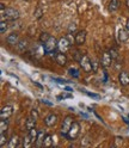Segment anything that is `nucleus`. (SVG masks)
Instances as JSON below:
<instances>
[{
    "mask_svg": "<svg viewBox=\"0 0 129 148\" xmlns=\"http://www.w3.org/2000/svg\"><path fill=\"white\" fill-rule=\"evenodd\" d=\"M31 117L32 118H35L36 121H37V118H38V112H37V110H31Z\"/></svg>",
    "mask_w": 129,
    "mask_h": 148,
    "instance_id": "31",
    "label": "nucleus"
},
{
    "mask_svg": "<svg viewBox=\"0 0 129 148\" xmlns=\"http://www.w3.org/2000/svg\"><path fill=\"white\" fill-rule=\"evenodd\" d=\"M6 141H7V137H6L5 133H1V136H0V145H1V147H4V146H5Z\"/></svg>",
    "mask_w": 129,
    "mask_h": 148,
    "instance_id": "29",
    "label": "nucleus"
},
{
    "mask_svg": "<svg viewBox=\"0 0 129 148\" xmlns=\"http://www.w3.org/2000/svg\"><path fill=\"white\" fill-rule=\"evenodd\" d=\"M51 146H53V136L45 135L44 141H43V147H51Z\"/></svg>",
    "mask_w": 129,
    "mask_h": 148,
    "instance_id": "20",
    "label": "nucleus"
},
{
    "mask_svg": "<svg viewBox=\"0 0 129 148\" xmlns=\"http://www.w3.org/2000/svg\"><path fill=\"white\" fill-rule=\"evenodd\" d=\"M79 63H80V67L82 68V71H85L86 73H90L92 71V61L90 60L87 55H82Z\"/></svg>",
    "mask_w": 129,
    "mask_h": 148,
    "instance_id": "4",
    "label": "nucleus"
},
{
    "mask_svg": "<svg viewBox=\"0 0 129 148\" xmlns=\"http://www.w3.org/2000/svg\"><path fill=\"white\" fill-rule=\"evenodd\" d=\"M109 53L111 54V56H113V59H114V60L118 58V51H117V49H115V48H111V49L109 50Z\"/></svg>",
    "mask_w": 129,
    "mask_h": 148,
    "instance_id": "28",
    "label": "nucleus"
},
{
    "mask_svg": "<svg viewBox=\"0 0 129 148\" xmlns=\"http://www.w3.org/2000/svg\"><path fill=\"white\" fill-rule=\"evenodd\" d=\"M44 137H45L44 133L42 130H40L38 132V136H37V140H36V142H35V146L36 147H42L43 146V141H44Z\"/></svg>",
    "mask_w": 129,
    "mask_h": 148,
    "instance_id": "17",
    "label": "nucleus"
},
{
    "mask_svg": "<svg viewBox=\"0 0 129 148\" xmlns=\"http://www.w3.org/2000/svg\"><path fill=\"white\" fill-rule=\"evenodd\" d=\"M126 29L129 31V18L127 19V22H126Z\"/></svg>",
    "mask_w": 129,
    "mask_h": 148,
    "instance_id": "35",
    "label": "nucleus"
},
{
    "mask_svg": "<svg viewBox=\"0 0 129 148\" xmlns=\"http://www.w3.org/2000/svg\"><path fill=\"white\" fill-rule=\"evenodd\" d=\"M10 148H16V147H18L19 146V137H18L17 135H13L12 137H11V140H10V142H8V145H7Z\"/></svg>",
    "mask_w": 129,
    "mask_h": 148,
    "instance_id": "15",
    "label": "nucleus"
},
{
    "mask_svg": "<svg viewBox=\"0 0 129 148\" xmlns=\"http://www.w3.org/2000/svg\"><path fill=\"white\" fill-rule=\"evenodd\" d=\"M75 30H77V25H75L74 23L71 24V25H69V27H68V32H69V34H72V32H74Z\"/></svg>",
    "mask_w": 129,
    "mask_h": 148,
    "instance_id": "30",
    "label": "nucleus"
},
{
    "mask_svg": "<svg viewBox=\"0 0 129 148\" xmlns=\"http://www.w3.org/2000/svg\"><path fill=\"white\" fill-rule=\"evenodd\" d=\"M85 93H86L87 96H90V97H93V98H99V96H98V95H93V93H90V92H86V91H85Z\"/></svg>",
    "mask_w": 129,
    "mask_h": 148,
    "instance_id": "33",
    "label": "nucleus"
},
{
    "mask_svg": "<svg viewBox=\"0 0 129 148\" xmlns=\"http://www.w3.org/2000/svg\"><path fill=\"white\" fill-rule=\"evenodd\" d=\"M42 45H43V50L45 51V54H50V53L55 51V49L58 48V41H56L55 37L51 36L50 38L47 42H45V43H43Z\"/></svg>",
    "mask_w": 129,
    "mask_h": 148,
    "instance_id": "2",
    "label": "nucleus"
},
{
    "mask_svg": "<svg viewBox=\"0 0 129 148\" xmlns=\"http://www.w3.org/2000/svg\"><path fill=\"white\" fill-rule=\"evenodd\" d=\"M73 121H74V119H73L72 116H67L66 118L63 119V122L61 124V129H60L61 136H63V137H67L68 136V132H69V129H71V127L73 124Z\"/></svg>",
    "mask_w": 129,
    "mask_h": 148,
    "instance_id": "1",
    "label": "nucleus"
},
{
    "mask_svg": "<svg viewBox=\"0 0 129 148\" xmlns=\"http://www.w3.org/2000/svg\"><path fill=\"white\" fill-rule=\"evenodd\" d=\"M113 56H111V54H110L109 51H105L103 53L102 55V59H100V64H102V67L103 68H108L111 66V63H113Z\"/></svg>",
    "mask_w": 129,
    "mask_h": 148,
    "instance_id": "7",
    "label": "nucleus"
},
{
    "mask_svg": "<svg viewBox=\"0 0 129 148\" xmlns=\"http://www.w3.org/2000/svg\"><path fill=\"white\" fill-rule=\"evenodd\" d=\"M55 80H56V81H59V84H66V80H61V79H55Z\"/></svg>",
    "mask_w": 129,
    "mask_h": 148,
    "instance_id": "34",
    "label": "nucleus"
},
{
    "mask_svg": "<svg viewBox=\"0 0 129 148\" xmlns=\"http://www.w3.org/2000/svg\"><path fill=\"white\" fill-rule=\"evenodd\" d=\"M118 81L119 84H121L122 86H128L129 85V73L128 72H119L118 74Z\"/></svg>",
    "mask_w": 129,
    "mask_h": 148,
    "instance_id": "10",
    "label": "nucleus"
},
{
    "mask_svg": "<svg viewBox=\"0 0 129 148\" xmlns=\"http://www.w3.org/2000/svg\"><path fill=\"white\" fill-rule=\"evenodd\" d=\"M32 143H34V141L31 140V137H30V135L27 134L24 138H23V148H30L31 146H32Z\"/></svg>",
    "mask_w": 129,
    "mask_h": 148,
    "instance_id": "18",
    "label": "nucleus"
},
{
    "mask_svg": "<svg viewBox=\"0 0 129 148\" xmlns=\"http://www.w3.org/2000/svg\"><path fill=\"white\" fill-rule=\"evenodd\" d=\"M79 133H80V124L78 122H73L71 129H69V132H68V136L67 138L69 141H74L75 138L79 136Z\"/></svg>",
    "mask_w": 129,
    "mask_h": 148,
    "instance_id": "3",
    "label": "nucleus"
},
{
    "mask_svg": "<svg viewBox=\"0 0 129 148\" xmlns=\"http://www.w3.org/2000/svg\"><path fill=\"white\" fill-rule=\"evenodd\" d=\"M35 125H36V119H35V118H32V117H29V118L26 119L25 127H26V129H27V130H31L32 128H35Z\"/></svg>",
    "mask_w": 129,
    "mask_h": 148,
    "instance_id": "19",
    "label": "nucleus"
},
{
    "mask_svg": "<svg viewBox=\"0 0 129 148\" xmlns=\"http://www.w3.org/2000/svg\"><path fill=\"white\" fill-rule=\"evenodd\" d=\"M6 42L7 44H10V45H16L18 42H19V36H18V34H11V35H8L6 37Z\"/></svg>",
    "mask_w": 129,
    "mask_h": 148,
    "instance_id": "13",
    "label": "nucleus"
},
{
    "mask_svg": "<svg viewBox=\"0 0 129 148\" xmlns=\"http://www.w3.org/2000/svg\"><path fill=\"white\" fill-rule=\"evenodd\" d=\"M118 40H119V42H127L129 40V31L127 29L118 30Z\"/></svg>",
    "mask_w": 129,
    "mask_h": 148,
    "instance_id": "14",
    "label": "nucleus"
},
{
    "mask_svg": "<svg viewBox=\"0 0 129 148\" xmlns=\"http://www.w3.org/2000/svg\"><path fill=\"white\" fill-rule=\"evenodd\" d=\"M55 61H56V63H59L60 66H66V63H67V58H66V55H64V53H59L55 55Z\"/></svg>",
    "mask_w": 129,
    "mask_h": 148,
    "instance_id": "12",
    "label": "nucleus"
},
{
    "mask_svg": "<svg viewBox=\"0 0 129 148\" xmlns=\"http://www.w3.org/2000/svg\"><path fill=\"white\" fill-rule=\"evenodd\" d=\"M50 35L49 34H47V32H42L41 34V36H40V41L42 42V43H45V42H47L49 38H50Z\"/></svg>",
    "mask_w": 129,
    "mask_h": 148,
    "instance_id": "26",
    "label": "nucleus"
},
{
    "mask_svg": "<svg viewBox=\"0 0 129 148\" xmlns=\"http://www.w3.org/2000/svg\"><path fill=\"white\" fill-rule=\"evenodd\" d=\"M86 41V31L85 30H81V31H78L77 35L74 36V42L77 45H82Z\"/></svg>",
    "mask_w": 129,
    "mask_h": 148,
    "instance_id": "9",
    "label": "nucleus"
},
{
    "mask_svg": "<svg viewBox=\"0 0 129 148\" xmlns=\"http://www.w3.org/2000/svg\"><path fill=\"white\" fill-rule=\"evenodd\" d=\"M17 47L21 51H25V49L27 48V41L26 40H22L17 43Z\"/></svg>",
    "mask_w": 129,
    "mask_h": 148,
    "instance_id": "21",
    "label": "nucleus"
},
{
    "mask_svg": "<svg viewBox=\"0 0 129 148\" xmlns=\"http://www.w3.org/2000/svg\"><path fill=\"white\" fill-rule=\"evenodd\" d=\"M71 48V43L68 41L67 37H61V38L58 41V49L61 53H67Z\"/></svg>",
    "mask_w": 129,
    "mask_h": 148,
    "instance_id": "5",
    "label": "nucleus"
},
{
    "mask_svg": "<svg viewBox=\"0 0 129 148\" xmlns=\"http://www.w3.org/2000/svg\"><path fill=\"white\" fill-rule=\"evenodd\" d=\"M118 7H119V0H111L109 4V11L115 12L118 10Z\"/></svg>",
    "mask_w": 129,
    "mask_h": 148,
    "instance_id": "16",
    "label": "nucleus"
},
{
    "mask_svg": "<svg viewBox=\"0 0 129 148\" xmlns=\"http://www.w3.org/2000/svg\"><path fill=\"white\" fill-rule=\"evenodd\" d=\"M42 16H43V10L41 7H37L36 8V11L34 12V17L36 18V19H41Z\"/></svg>",
    "mask_w": 129,
    "mask_h": 148,
    "instance_id": "25",
    "label": "nucleus"
},
{
    "mask_svg": "<svg viewBox=\"0 0 129 148\" xmlns=\"http://www.w3.org/2000/svg\"><path fill=\"white\" fill-rule=\"evenodd\" d=\"M56 123H58V116L54 114H50L44 118V124L47 127H54Z\"/></svg>",
    "mask_w": 129,
    "mask_h": 148,
    "instance_id": "11",
    "label": "nucleus"
},
{
    "mask_svg": "<svg viewBox=\"0 0 129 148\" xmlns=\"http://www.w3.org/2000/svg\"><path fill=\"white\" fill-rule=\"evenodd\" d=\"M38 132H40V130H36V128H32L31 130H29V135H30V137H31V140L34 141V143L36 142V140H37Z\"/></svg>",
    "mask_w": 129,
    "mask_h": 148,
    "instance_id": "22",
    "label": "nucleus"
},
{
    "mask_svg": "<svg viewBox=\"0 0 129 148\" xmlns=\"http://www.w3.org/2000/svg\"><path fill=\"white\" fill-rule=\"evenodd\" d=\"M13 115V108L11 105H6L0 111V118L1 119H8Z\"/></svg>",
    "mask_w": 129,
    "mask_h": 148,
    "instance_id": "8",
    "label": "nucleus"
},
{
    "mask_svg": "<svg viewBox=\"0 0 129 148\" xmlns=\"http://www.w3.org/2000/svg\"><path fill=\"white\" fill-rule=\"evenodd\" d=\"M6 30H7V23L3 19L1 23H0V32H1V34H5Z\"/></svg>",
    "mask_w": 129,
    "mask_h": 148,
    "instance_id": "27",
    "label": "nucleus"
},
{
    "mask_svg": "<svg viewBox=\"0 0 129 148\" xmlns=\"http://www.w3.org/2000/svg\"><path fill=\"white\" fill-rule=\"evenodd\" d=\"M97 68H98V63H97V61H96V60H92V71L96 72Z\"/></svg>",
    "mask_w": 129,
    "mask_h": 148,
    "instance_id": "32",
    "label": "nucleus"
},
{
    "mask_svg": "<svg viewBox=\"0 0 129 148\" xmlns=\"http://www.w3.org/2000/svg\"><path fill=\"white\" fill-rule=\"evenodd\" d=\"M4 17L8 21H16L19 18V11L16 10V8H12V7H8L5 10L4 12Z\"/></svg>",
    "mask_w": 129,
    "mask_h": 148,
    "instance_id": "6",
    "label": "nucleus"
},
{
    "mask_svg": "<svg viewBox=\"0 0 129 148\" xmlns=\"http://www.w3.org/2000/svg\"><path fill=\"white\" fill-rule=\"evenodd\" d=\"M7 127H8L7 119H1V121H0V134L6 132L7 130Z\"/></svg>",
    "mask_w": 129,
    "mask_h": 148,
    "instance_id": "23",
    "label": "nucleus"
},
{
    "mask_svg": "<svg viewBox=\"0 0 129 148\" xmlns=\"http://www.w3.org/2000/svg\"><path fill=\"white\" fill-rule=\"evenodd\" d=\"M68 73L71 74V77L75 78V79H78V78L80 77V74H79V71H78L77 68H74V67H71V68L68 69Z\"/></svg>",
    "mask_w": 129,
    "mask_h": 148,
    "instance_id": "24",
    "label": "nucleus"
}]
</instances>
